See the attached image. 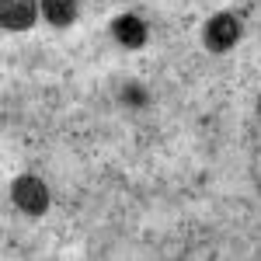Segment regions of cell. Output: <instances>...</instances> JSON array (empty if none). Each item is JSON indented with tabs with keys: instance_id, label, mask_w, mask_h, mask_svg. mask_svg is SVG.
Listing matches in <instances>:
<instances>
[{
	"instance_id": "cell-5",
	"label": "cell",
	"mask_w": 261,
	"mask_h": 261,
	"mask_svg": "<svg viewBox=\"0 0 261 261\" xmlns=\"http://www.w3.org/2000/svg\"><path fill=\"white\" fill-rule=\"evenodd\" d=\"M42 14L56 28H70L77 21V0H42Z\"/></svg>"
},
{
	"instance_id": "cell-6",
	"label": "cell",
	"mask_w": 261,
	"mask_h": 261,
	"mask_svg": "<svg viewBox=\"0 0 261 261\" xmlns=\"http://www.w3.org/2000/svg\"><path fill=\"white\" fill-rule=\"evenodd\" d=\"M258 115H261V98H258Z\"/></svg>"
},
{
	"instance_id": "cell-1",
	"label": "cell",
	"mask_w": 261,
	"mask_h": 261,
	"mask_svg": "<svg viewBox=\"0 0 261 261\" xmlns=\"http://www.w3.org/2000/svg\"><path fill=\"white\" fill-rule=\"evenodd\" d=\"M11 199H14V205H18L21 213L42 216V213L49 209V188H45V181H39L35 174H21V178L11 185Z\"/></svg>"
},
{
	"instance_id": "cell-4",
	"label": "cell",
	"mask_w": 261,
	"mask_h": 261,
	"mask_svg": "<svg viewBox=\"0 0 261 261\" xmlns=\"http://www.w3.org/2000/svg\"><path fill=\"white\" fill-rule=\"evenodd\" d=\"M112 32H115V39H119L125 49H140L143 42H146V24H143L136 14H122V18H115Z\"/></svg>"
},
{
	"instance_id": "cell-2",
	"label": "cell",
	"mask_w": 261,
	"mask_h": 261,
	"mask_svg": "<svg viewBox=\"0 0 261 261\" xmlns=\"http://www.w3.org/2000/svg\"><path fill=\"white\" fill-rule=\"evenodd\" d=\"M202 42H205L209 53H226V49H233V45L241 42V18H233V14H216V18H209L205 28H202Z\"/></svg>"
},
{
	"instance_id": "cell-3",
	"label": "cell",
	"mask_w": 261,
	"mask_h": 261,
	"mask_svg": "<svg viewBox=\"0 0 261 261\" xmlns=\"http://www.w3.org/2000/svg\"><path fill=\"white\" fill-rule=\"evenodd\" d=\"M39 4L35 0H0V24L7 32H24L35 24Z\"/></svg>"
}]
</instances>
